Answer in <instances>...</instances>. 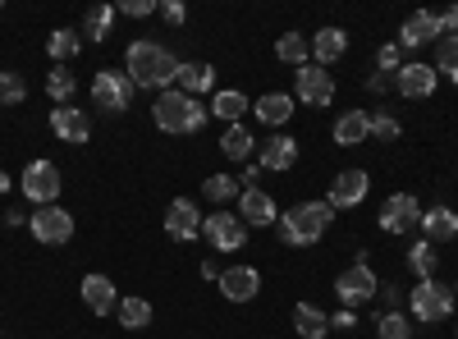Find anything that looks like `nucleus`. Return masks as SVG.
<instances>
[{
	"mask_svg": "<svg viewBox=\"0 0 458 339\" xmlns=\"http://www.w3.org/2000/svg\"><path fill=\"white\" fill-rule=\"evenodd\" d=\"M202 280H220V267H216V261H202Z\"/></svg>",
	"mask_w": 458,
	"mask_h": 339,
	"instance_id": "obj_47",
	"label": "nucleus"
},
{
	"mask_svg": "<svg viewBox=\"0 0 458 339\" xmlns=\"http://www.w3.org/2000/svg\"><path fill=\"white\" fill-rule=\"evenodd\" d=\"M380 298H386V308H390V312H399V298H403V293H399L394 284H386V289H380Z\"/></svg>",
	"mask_w": 458,
	"mask_h": 339,
	"instance_id": "obj_45",
	"label": "nucleus"
},
{
	"mask_svg": "<svg viewBox=\"0 0 458 339\" xmlns=\"http://www.w3.org/2000/svg\"><path fill=\"white\" fill-rule=\"evenodd\" d=\"M436 83H440V73H436L431 64H417V60L394 73V88H399V97H408V101H412V97H431Z\"/></svg>",
	"mask_w": 458,
	"mask_h": 339,
	"instance_id": "obj_17",
	"label": "nucleus"
},
{
	"mask_svg": "<svg viewBox=\"0 0 458 339\" xmlns=\"http://www.w3.org/2000/svg\"><path fill=\"white\" fill-rule=\"evenodd\" d=\"M202 234L211 239L216 252H239L248 243V225L239 216H229V211H216V216L202 220Z\"/></svg>",
	"mask_w": 458,
	"mask_h": 339,
	"instance_id": "obj_10",
	"label": "nucleus"
},
{
	"mask_svg": "<svg viewBox=\"0 0 458 339\" xmlns=\"http://www.w3.org/2000/svg\"><path fill=\"white\" fill-rule=\"evenodd\" d=\"M23 97H28L23 73H14V69H0V106H19Z\"/></svg>",
	"mask_w": 458,
	"mask_h": 339,
	"instance_id": "obj_37",
	"label": "nucleus"
},
{
	"mask_svg": "<svg viewBox=\"0 0 458 339\" xmlns=\"http://www.w3.org/2000/svg\"><path fill=\"white\" fill-rule=\"evenodd\" d=\"M293 330H298L302 339H326V335H330V317H326L321 308H312V303H298V308H293Z\"/></svg>",
	"mask_w": 458,
	"mask_h": 339,
	"instance_id": "obj_25",
	"label": "nucleus"
},
{
	"mask_svg": "<svg viewBox=\"0 0 458 339\" xmlns=\"http://www.w3.org/2000/svg\"><path fill=\"white\" fill-rule=\"evenodd\" d=\"M293 161H298V142L289 138V133H276V138H266V147H261V170H293Z\"/></svg>",
	"mask_w": 458,
	"mask_h": 339,
	"instance_id": "obj_21",
	"label": "nucleus"
},
{
	"mask_svg": "<svg viewBox=\"0 0 458 339\" xmlns=\"http://www.w3.org/2000/svg\"><path fill=\"white\" fill-rule=\"evenodd\" d=\"M124 73L133 79V88H151V92L161 88V92H170V83L179 79V60H174V51H170V47L138 37V42H129Z\"/></svg>",
	"mask_w": 458,
	"mask_h": 339,
	"instance_id": "obj_1",
	"label": "nucleus"
},
{
	"mask_svg": "<svg viewBox=\"0 0 458 339\" xmlns=\"http://www.w3.org/2000/svg\"><path fill=\"white\" fill-rule=\"evenodd\" d=\"M120 14H129V19H147V14H157V0H120Z\"/></svg>",
	"mask_w": 458,
	"mask_h": 339,
	"instance_id": "obj_41",
	"label": "nucleus"
},
{
	"mask_svg": "<svg viewBox=\"0 0 458 339\" xmlns=\"http://www.w3.org/2000/svg\"><path fill=\"white\" fill-rule=\"evenodd\" d=\"M248 97L243 92H234V88H229V92H216V101H211V115L216 120H225V124H243V115H248Z\"/></svg>",
	"mask_w": 458,
	"mask_h": 339,
	"instance_id": "obj_29",
	"label": "nucleus"
},
{
	"mask_svg": "<svg viewBox=\"0 0 458 339\" xmlns=\"http://www.w3.org/2000/svg\"><path fill=\"white\" fill-rule=\"evenodd\" d=\"M367 188H371V179H367V170H339L335 174V183H330V207L335 211H349V207H358L362 198H367Z\"/></svg>",
	"mask_w": 458,
	"mask_h": 339,
	"instance_id": "obj_13",
	"label": "nucleus"
},
{
	"mask_svg": "<svg viewBox=\"0 0 458 339\" xmlns=\"http://www.w3.org/2000/svg\"><path fill=\"white\" fill-rule=\"evenodd\" d=\"M408 271H412L417 280H436V248H431L427 239L408 248Z\"/></svg>",
	"mask_w": 458,
	"mask_h": 339,
	"instance_id": "obj_32",
	"label": "nucleus"
},
{
	"mask_svg": "<svg viewBox=\"0 0 458 339\" xmlns=\"http://www.w3.org/2000/svg\"><path fill=\"white\" fill-rule=\"evenodd\" d=\"M157 10H161V19H165V23H174V28H179V23L188 19V10L179 5V0H161V5H157Z\"/></svg>",
	"mask_w": 458,
	"mask_h": 339,
	"instance_id": "obj_42",
	"label": "nucleus"
},
{
	"mask_svg": "<svg viewBox=\"0 0 458 339\" xmlns=\"http://www.w3.org/2000/svg\"><path fill=\"white\" fill-rule=\"evenodd\" d=\"M293 101H302V106H330L335 101V79L321 64H302L298 79H293Z\"/></svg>",
	"mask_w": 458,
	"mask_h": 339,
	"instance_id": "obj_11",
	"label": "nucleus"
},
{
	"mask_svg": "<svg viewBox=\"0 0 458 339\" xmlns=\"http://www.w3.org/2000/svg\"><path fill=\"white\" fill-rule=\"evenodd\" d=\"M114 14H120L114 5H97V10L83 19V37H88V42H106V37H110V23H114Z\"/></svg>",
	"mask_w": 458,
	"mask_h": 339,
	"instance_id": "obj_33",
	"label": "nucleus"
},
{
	"mask_svg": "<svg viewBox=\"0 0 458 339\" xmlns=\"http://www.w3.org/2000/svg\"><path fill=\"white\" fill-rule=\"evenodd\" d=\"M83 303H88V312H97V317H110L114 308H120V293H114V284L106 280V275H83Z\"/></svg>",
	"mask_w": 458,
	"mask_h": 339,
	"instance_id": "obj_19",
	"label": "nucleus"
},
{
	"mask_svg": "<svg viewBox=\"0 0 458 339\" xmlns=\"http://www.w3.org/2000/svg\"><path fill=\"white\" fill-rule=\"evenodd\" d=\"M165 234H170L174 243H193V239L202 234V211H198L193 198H174V202L165 207Z\"/></svg>",
	"mask_w": 458,
	"mask_h": 339,
	"instance_id": "obj_12",
	"label": "nucleus"
},
{
	"mask_svg": "<svg viewBox=\"0 0 458 339\" xmlns=\"http://www.w3.org/2000/svg\"><path fill=\"white\" fill-rule=\"evenodd\" d=\"M408 298H412V321H422V326H440L454 312V293L440 280H417Z\"/></svg>",
	"mask_w": 458,
	"mask_h": 339,
	"instance_id": "obj_4",
	"label": "nucleus"
},
{
	"mask_svg": "<svg viewBox=\"0 0 458 339\" xmlns=\"http://www.w3.org/2000/svg\"><path fill=\"white\" fill-rule=\"evenodd\" d=\"M276 60H284V64H293V69L312 64V42H308L302 32H284L280 42H276Z\"/></svg>",
	"mask_w": 458,
	"mask_h": 339,
	"instance_id": "obj_27",
	"label": "nucleus"
},
{
	"mask_svg": "<svg viewBox=\"0 0 458 339\" xmlns=\"http://www.w3.org/2000/svg\"><path fill=\"white\" fill-rule=\"evenodd\" d=\"M293 92H266L257 106H252V115L261 120V124H271V129H280V124H289V115H293Z\"/></svg>",
	"mask_w": 458,
	"mask_h": 339,
	"instance_id": "obj_20",
	"label": "nucleus"
},
{
	"mask_svg": "<svg viewBox=\"0 0 458 339\" xmlns=\"http://www.w3.org/2000/svg\"><path fill=\"white\" fill-rule=\"evenodd\" d=\"M436 69H445L449 83H458V37H440L436 42Z\"/></svg>",
	"mask_w": 458,
	"mask_h": 339,
	"instance_id": "obj_38",
	"label": "nucleus"
},
{
	"mask_svg": "<svg viewBox=\"0 0 458 339\" xmlns=\"http://www.w3.org/2000/svg\"><path fill=\"white\" fill-rule=\"evenodd\" d=\"M234 216H239L243 225H257V230H266V225H276V220H280V207L271 202V193H261V188H243Z\"/></svg>",
	"mask_w": 458,
	"mask_h": 339,
	"instance_id": "obj_14",
	"label": "nucleus"
},
{
	"mask_svg": "<svg viewBox=\"0 0 458 339\" xmlns=\"http://www.w3.org/2000/svg\"><path fill=\"white\" fill-rule=\"evenodd\" d=\"M376 339H412V321L403 312H386L376 321Z\"/></svg>",
	"mask_w": 458,
	"mask_h": 339,
	"instance_id": "obj_36",
	"label": "nucleus"
},
{
	"mask_svg": "<svg viewBox=\"0 0 458 339\" xmlns=\"http://www.w3.org/2000/svg\"><path fill=\"white\" fill-rule=\"evenodd\" d=\"M335 293H339V303H344V308L371 303V298H376V271L367 267V261H353L349 271H339V280H335Z\"/></svg>",
	"mask_w": 458,
	"mask_h": 339,
	"instance_id": "obj_8",
	"label": "nucleus"
},
{
	"mask_svg": "<svg viewBox=\"0 0 458 339\" xmlns=\"http://www.w3.org/2000/svg\"><path fill=\"white\" fill-rule=\"evenodd\" d=\"M440 14H412V19H403V28H399V47H427V42H440Z\"/></svg>",
	"mask_w": 458,
	"mask_h": 339,
	"instance_id": "obj_18",
	"label": "nucleus"
},
{
	"mask_svg": "<svg viewBox=\"0 0 458 339\" xmlns=\"http://www.w3.org/2000/svg\"><path fill=\"white\" fill-rule=\"evenodd\" d=\"M151 115H157V129H161V133H198V129L207 124L211 110H207L198 97H188V92L170 88V92H161V97H157Z\"/></svg>",
	"mask_w": 458,
	"mask_h": 339,
	"instance_id": "obj_3",
	"label": "nucleus"
},
{
	"mask_svg": "<svg viewBox=\"0 0 458 339\" xmlns=\"http://www.w3.org/2000/svg\"><path fill=\"white\" fill-rule=\"evenodd\" d=\"M252 147H257L252 129H243V124H225V133H220V152H225L229 161H248V157H252Z\"/></svg>",
	"mask_w": 458,
	"mask_h": 339,
	"instance_id": "obj_26",
	"label": "nucleus"
},
{
	"mask_svg": "<svg viewBox=\"0 0 458 339\" xmlns=\"http://www.w3.org/2000/svg\"><path fill=\"white\" fill-rule=\"evenodd\" d=\"M179 92H188V97H198V92H207V88H216V69L211 64H179Z\"/></svg>",
	"mask_w": 458,
	"mask_h": 339,
	"instance_id": "obj_28",
	"label": "nucleus"
},
{
	"mask_svg": "<svg viewBox=\"0 0 458 339\" xmlns=\"http://www.w3.org/2000/svg\"><path fill=\"white\" fill-rule=\"evenodd\" d=\"M220 293L229 298V303H252V298L261 293V275L252 271V267H229V271H220Z\"/></svg>",
	"mask_w": 458,
	"mask_h": 339,
	"instance_id": "obj_15",
	"label": "nucleus"
},
{
	"mask_svg": "<svg viewBox=\"0 0 458 339\" xmlns=\"http://www.w3.org/2000/svg\"><path fill=\"white\" fill-rule=\"evenodd\" d=\"M133 92H138L133 79H129V73H120V69H101L97 79H92V106L106 110V115H124Z\"/></svg>",
	"mask_w": 458,
	"mask_h": 339,
	"instance_id": "obj_5",
	"label": "nucleus"
},
{
	"mask_svg": "<svg viewBox=\"0 0 458 339\" xmlns=\"http://www.w3.org/2000/svg\"><path fill=\"white\" fill-rule=\"evenodd\" d=\"M399 120L394 115H386V110H376V115H371V138H380V142H399Z\"/></svg>",
	"mask_w": 458,
	"mask_h": 339,
	"instance_id": "obj_39",
	"label": "nucleus"
},
{
	"mask_svg": "<svg viewBox=\"0 0 458 339\" xmlns=\"http://www.w3.org/2000/svg\"><path fill=\"white\" fill-rule=\"evenodd\" d=\"M422 225V202H417L412 193H394L386 198V207H380V230L386 234H408Z\"/></svg>",
	"mask_w": 458,
	"mask_h": 339,
	"instance_id": "obj_9",
	"label": "nucleus"
},
{
	"mask_svg": "<svg viewBox=\"0 0 458 339\" xmlns=\"http://www.w3.org/2000/svg\"><path fill=\"white\" fill-rule=\"evenodd\" d=\"M367 88H371V92H386V88H390V79H386V73H371Z\"/></svg>",
	"mask_w": 458,
	"mask_h": 339,
	"instance_id": "obj_46",
	"label": "nucleus"
},
{
	"mask_svg": "<svg viewBox=\"0 0 458 339\" xmlns=\"http://www.w3.org/2000/svg\"><path fill=\"white\" fill-rule=\"evenodd\" d=\"M344 51H349V32L344 28H321L317 37H312V60L326 69V64H335Z\"/></svg>",
	"mask_w": 458,
	"mask_h": 339,
	"instance_id": "obj_24",
	"label": "nucleus"
},
{
	"mask_svg": "<svg viewBox=\"0 0 458 339\" xmlns=\"http://www.w3.org/2000/svg\"><path fill=\"white\" fill-rule=\"evenodd\" d=\"M51 133H55L60 142L83 147V142L92 138V124H88L83 110H73V106H55V110H51Z\"/></svg>",
	"mask_w": 458,
	"mask_h": 339,
	"instance_id": "obj_16",
	"label": "nucleus"
},
{
	"mask_svg": "<svg viewBox=\"0 0 458 339\" xmlns=\"http://www.w3.org/2000/svg\"><path fill=\"white\" fill-rule=\"evenodd\" d=\"M19 188H23V198L28 202H37V207H55V198H60V170L51 165V161H32L28 170H23V179H19Z\"/></svg>",
	"mask_w": 458,
	"mask_h": 339,
	"instance_id": "obj_7",
	"label": "nucleus"
},
{
	"mask_svg": "<svg viewBox=\"0 0 458 339\" xmlns=\"http://www.w3.org/2000/svg\"><path fill=\"white\" fill-rule=\"evenodd\" d=\"M114 317H120L124 330H147L151 326V303H147V298H120Z\"/></svg>",
	"mask_w": 458,
	"mask_h": 339,
	"instance_id": "obj_31",
	"label": "nucleus"
},
{
	"mask_svg": "<svg viewBox=\"0 0 458 339\" xmlns=\"http://www.w3.org/2000/svg\"><path fill=\"white\" fill-rule=\"evenodd\" d=\"M83 51V37L73 32V28H55L51 37H47V55L55 60V64H64V60H73Z\"/></svg>",
	"mask_w": 458,
	"mask_h": 339,
	"instance_id": "obj_30",
	"label": "nucleus"
},
{
	"mask_svg": "<svg viewBox=\"0 0 458 339\" xmlns=\"http://www.w3.org/2000/svg\"><path fill=\"white\" fill-rule=\"evenodd\" d=\"M376 69L380 73H399L403 69V47H380L376 51Z\"/></svg>",
	"mask_w": 458,
	"mask_h": 339,
	"instance_id": "obj_40",
	"label": "nucleus"
},
{
	"mask_svg": "<svg viewBox=\"0 0 458 339\" xmlns=\"http://www.w3.org/2000/svg\"><path fill=\"white\" fill-rule=\"evenodd\" d=\"M73 88H79V83H73V73H69L64 64H55V69L47 73V97H51L55 106H69V97H73Z\"/></svg>",
	"mask_w": 458,
	"mask_h": 339,
	"instance_id": "obj_34",
	"label": "nucleus"
},
{
	"mask_svg": "<svg viewBox=\"0 0 458 339\" xmlns=\"http://www.w3.org/2000/svg\"><path fill=\"white\" fill-rule=\"evenodd\" d=\"M243 188H239V179H229V174H211L207 183H202V198L207 202H229V198H239Z\"/></svg>",
	"mask_w": 458,
	"mask_h": 339,
	"instance_id": "obj_35",
	"label": "nucleus"
},
{
	"mask_svg": "<svg viewBox=\"0 0 458 339\" xmlns=\"http://www.w3.org/2000/svg\"><path fill=\"white\" fill-rule=\"evenodd\" d=\"M330 220H335V207L330 202H298L293 211H284L276 220V234L289 248H308V243H317L330 230Z\"/></svg>",
	"mask_w": 458,
	"mask_h": 339,
	"instance_id": "obj_2",
	"label": "nucleus"
},
{
	"mask_svg": "<svg viewBox=\"0 0 458 339\" xmlns=\"http://www.w3.org/2000/svg\"><path fill=\"white\" fill-rule=\"evenodd\" d=\"M28 230H32V239H37V243L60 248V243H69V239H73V216H69L64 207H37V211L28 216Z\"/></svg>",
	"mask_w": 458,
	"mask_h": 339,
	"instance_id": "obj_6",
	"label": "nucleus"
},
{
	"mask_svg": "<svg viewBox=\"0 0 458 339\" xmlns=\"http://www.w3.org/2000/svg\"><path fill=\"white\" fill-rule=\"evenodd\" d=\"M371 138V115L367 110H344V115L335 120V142L339 147H358Z\"/></svg>",
	"mask_w": 458,
	"mask_h": 339,
	"instance_id": "obj_23",
	"label": "nucleus"
},
{
	"mask_svg": "<svg viewBox=\"0 0 458 339\" xmlns=\"http://www.w3.org/2000/svg\"><path fill=\"white\" fill-rule=\"evenodd\" d=\"M454 298H458V284H454Z\"/></svg>",
	"mask_w": 458,
	"mask_h": 339,
	"instance_id": "obj_48",
	"label": "nucleus"
},
{
	"mask_svg": "<svg viewBox=\"0 0 458 339\" xmlns=\"http://www.w3.org/2000/svg\"><path fill=\"white\" fill-rule=\"evenodd\" d=\"M440 32H445V37H458V5H449V10L440 14Z\"/></svg>",
	"mask_w": 458,
	"mask_h": 339,
	"instance_id": "obj_44",
	"label": "nucleus"
},
{
	"mask_svg": "<svg viewBox=\"0 0 458 339\" xmlns=\"http://www.w3.org/2000/svg\"><path fill=\"white\" fill-rule=\"evenodd\" d=\"M335 326H339V330H353V326H358V317H353V308H339V312L330 317V330H335Z\"/></svg>",
	"mask_w": 458,
	"mask_h": 339,
	"instance_id": "obj_43",
	"label": "nucleus"
},
{
	"mask_svg": "<svg viewBox=\"0 0 458 339\" xmlns=\"http://www.w3.org/2000/svg\"><path fill=\"white\" fill-rule=\"evenodd\" d=\"M417 230L427 234V243L436 248V243H449L454 234H458V216L449 211V207H431V211H422V225Z\"/></svg>",
	"mask_w": 458,
	"mask_h": 339,
	"instance_id": "obj_22",
	"label": "nucleus"
}]
</instances>
